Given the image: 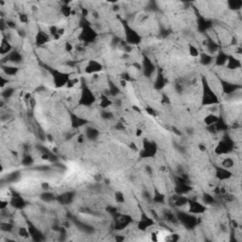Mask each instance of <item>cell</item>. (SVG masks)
Returning a JSON list of instances; mask_svg holds the SVG:
<instances>
[{"mask_svg": "<svg viewBox=\"0 0 242 242\" xmlns=\"http://www.w3.org/2000/svg\"><path fill=\"white\" fill-rule=\"evenodd\" d=\"M233 147L234 144L232 140L230 138H225L216 148V152L218 154H224L227 153V152H230L233 149Z\"/></svg>", "mask_w": 242, "mask_h": 242, "instance_id": "3957f363", "label": "cell"}, {"mask_svg": "<svg viewBox=\"0 0 242 242\" xmlns=\"http://www.w3.org/2000/svg\"><path fill=\"white\" fill-rule=\"evenodd\" d=\"M221 165H222V167L224 169H231V168L234 167V161L231 158H225V159H223Z\"/></svg>", "mask_w": 242, "mask_h": 242, "instance_id": "e575fe53", "label": "cell"}, {"mask_svg": "<svg viewBox=\"0 0 242 242\" xmlns=\"http://www.w3.org/2000/svg\"><path fill=\"white\" fill-rule=\"evenodd\" d=\"M77 82H78V80H76V79H74V80H69L68 82H67V87L71 88V87H73L75 84H77Z\"/></svg>", "mask_w": 242, "mask_h": 242, "instance_id": "c3c4849f", "label": "cell"}, {"mask_svg": "<svg viewBox=\"0 0 242 242\" xmlns=\"http://www.w3.org/2000/svg\"><path fill=\"white\" fill-rule=\"evenodd\" d=\"M112 101L107 97H104V96H102L101 97V101H100V106L102 107V108H107V107H109L110 105H112Z\"/></svg>", "mask_w": 242, "mask_h": 242, "instance_id": "d590c367", "label": "cell"}, {"mask_svg": "<svg viewBox=\"0 0 242 242\" xmlns=\"http://www.w3.org/2000/svg\"><path fill=\"white\" fill-rule=\"evenodd\" d=\"M142 69H143V72L145 74L146 77H150V76L152 75V73L154 72V65H153V63L151 62V61L145 57L143 59V66H142Z\"/></svg>", "mask_w": 242, "mask_h": 242, "instance_id": "9c48e42d", "label": "cell"}, {"mask_svg": "<svg viewBox=\"0 0 242 242\" xmlns=\"http://www.w3.org/2000/svg\"><path fill=\"white\" fill-rule=\"evenodd\" d=\"M188 199L186 197H184L182 195L180 196H175V199H174V203L175 205L178 206V207H181V206H184V205H186L188 203Z\"/></svg>", "mask_w": 242, "mask_h": 242, "instance_id": "cb8c5ba5", "label": "cell"}, {"mask_svg": "<svg viewBox=\"0 0 242 242\" xmlns=\"http://www.w3.org/2000/svg\"><path fill=\"white\" fill-rule=\"evenodd\" d=\"M11 49V46L10 45V43L7 40H3L1 43V46H0V52H1L2 55H8V53H10Z\"/></svg>", "mask_w": 242, "mask_h": 242, "instance_id": "484cf974", "label": "cell"}, {"mask_svg": "<svg viewBox=\"0 0 242 242\" xmlns=\"http://www.w3.org/2000/svg\"><path fill=\"white\" fill-rule=\"evenodd\" d=\"M116 200L117 202H123L124 201V195L121 192H117L116 193Z\"/></svg>", "mask_w": 242, "mask_h": 242, "instance_id": "7dc6e473", "label": "cell"}, {"mask_svg": "<svg viewBox=\"0 0 242 242\" xmlns=\"http://www.w3.org/2000/svg\"><path fill=\"white\" fill-rule=\"evenodd\" d=\"M177 218L181 223L187 229H193L197 224V219L194 216L184 212H179L177 214Z\"/></svg>", "mask_w": 242, "mask_h": 242, "instance_id": "6da1fadb", "label": "cell"}, {"mask_svg": "<svg viewBox=\"0 0 242 242\" xmlns=\"http://www.w3.org/2000/svg\"><path fill=\"white\" fill-rule=\"evenodd\" d=\"M146 171H147L149 174H152V169H151V167H149V165H147V167H146Z\"/></svg>", "mask_w": 242, "mask_h": 242, "instance_id": "f5cc1de1", "label": "cell"}, {"mask_svg": "<svg viewBox=\"0 0 242 242\" xmlns=\"http://www.w3.org/2000/svg\"><path fill=\"white\" fill-rule=\"evenodd\" d=\"M199 148H200V149L201 151H205V149H206V147L203 145V144H200V145H199Z\"/></svg>", "mask_w": 242, "mask_h": 242, "instance_id": "11a10c76", "label": "cell"}, {"mask_svg": "<svg viewBox=\"0 0 242 242\" xmlns=\"http://www.w3.org/2000/svg\"><path fill=\"white\" fill-rule=\"evenodd\" d=\"M3 71L8 76H14L18 72V68L15 66H3Z\"/></svg>", "mask_w": 242, "mask_h": 242, "instance_id": "4dcf8cb0", "label": "cell"}, {"mask_svg": "<svg viewBox=\"0 0 242 242\" xmlns=\"http://www.w3.org/2000/svg\"><path fill=\"white\" fill-rule=\"evenodd\" d=\"M231 176H232V173L227 169H224V168L216 169V177H218L220 180H227Z\"/></svg>", "mask_w": 242, "mask_h": 242, "instance_id": "ac0fdd59", "label": "cell"}, {"mask_svg": "<svg viewBox=\"0 0 242 242\" xmlns=\"http://www.w3.org/2000/svg\"><path fill=\"white\" fill-rule=\"evenodd\" d=\"M85 134L87 136V138L89 140H91V141H95V140L97 139L98 135H99V132L95 129V128H92V127H89V128L86 129L85 131Z\"/></svg>", "mask_w": 242, "mask_h": 242, "instance_id": "e0dca14e", "label": "cell"}, {"mask_svg": "<svg viewBox=\"0 0 242 242\" xmlns=\"http://www.w3.org/2000/svg\"><path fill=\"white\" fill-rule=\"evenodd\" d=\"M100 116L101 117H102L104 120H110L113 117V114L111 113V112H108L106 110H103L102 112L100 113Z\"/></svg>", "mask_w": 242, "mask_h": 242, "instance_id": "ab89813d", "label": "cell"}, {"mask_svg": "<svg viewBox=\"0 0 242 242\" xmlns=\"http://www.w3.org/2000/svg\"><path fill=\"white\" fill-rule=\"evenodd\" d=\"M53 80H54V83L57 87H61L65 84H67V82L69 81V76L65 73L54 71Z\"/></svg>", "mask_w": 242, "mask_h": 242, "instance_id": "5b68a950", "label": "cell"}, {"mask_svg": "<svg viewBox=\"0 0 242 242\" xmlns=\"http://www.w3.org/2000/svg\"><path fill=\"white\" fill-rule=\"evenodd\" d=\"M153 224H154V222H153V220H152V219L149 218V216L146 215H143L141 220H140V221L138 223V229L141 231H146L148 228H149Z\"/></svg>", "mask_w": 242, "mask_h": 242, "instance_id": "8fae6325", "label": "cell"}, {"mask_svg": "<svg viewBox=\"0 0 242 242\" xmlns=\"http://www.w3.org/2000/svg\"><path fill=\"white\" fill-rule=\"evenodd\" d=\"M213 60H214V58H213V56L212 55H210V54H207V53H201L200 54V63L202 65H211L212 63V61H213Z\"/></svg>", "mask_w": 242, "mask_h": 242, "instance_id": "603a6c76", "label": "cell"}, {"mask_svg": "<svg viewBox=\"0 0 242 242\" xmlns=\"http://www.w3.org/2000/svg\"><path fill=\"white\" fill-rule=\"evenodd\" d=\"M78 141H79V143H82V142H83V136H82V135H80Z\"/></svg>", "mask_w": 242, "mask_h": 242, "instance_id": "6f0895ef", "label": "cell"}, {"mask_svg": "<svg viewBox=\"0 0 242 242\" xmlns=\"http://www.w3.org/2000/svg\"><path fill=\"white\" fill-rule=\"evenodd\" d=\"M61 12H62V14L65 15V16H69L71 14V8H69L68 6H63L61 8Z\"/></svg>", "mask_w": 242, "mask_h": 242, "instance_id": "f6af8a7d", "label": "cell"}, {"mask_svg": "<svg viewBox=\"0 0 242 242\" xmlns=\"http://www.w3.org/2000/svg\"><path fill=\"white\" fill-rule=\"evenodd\" d=\"M49 40V37L44 31H39L36 36V44L38 46H43Z\"/></svg>", "mask_w": 242, "mask_h": 242, "instance_id": "ffe728a7", "label": "cell"}, {"mask_svg": "<svg viewBox=\"0 0 242 242\" xmlns=\"http://www.w3.org/2000/svg\"><path fill=\"white\" fill-rule=\"evenodd\" d=\"M228 57L229 56L226 53H224L223 51H219L218 56H216V65H226Z\"/></svg>", "mask_w": 242, "mask_h": 242, "instance_id": "44dd1931", "label": "cell"}, {"mask_svg": "<svg viewBox=\"0 0 242 242\" xmlns=\"http://www.w3.org/2000/svg\"><path fill=\"white\" fill-rule=\"evenodd\" d=\"M81 39L84 41V42H87V43H90V42H93L96 37H97V33L95 32L94 30H92L90 27H84L83 30H81Z\"/></svg>", "mask_w": 242, "mask_h": 242, "instance_id": "52a82bcc", "label": "cell"}, {"mask_svg": "<svg viewBox=\"0 0 242 242\" xmlns=\"http://www.w3.org/2000/svg\"><path fill=\"white\" fill-rule=\"evenodd\" d=\"M18 172H14V173H11L10 174L8 177H7V181L9 183H12V182H15V180H17V178H18Z\"/></svg>", "mask_w": 242, "mask_h": 242, "instance_id": "7bdbcfd3", "label": "cell"}, {"mask_svg": "<svg viewBox=\"0 0 242 242\" xmlns=\"http://www.w3.org/2000/svg\"><path fill=\"white\" fill-rule=\"evenodd\" d=\"M114 239H116L117 241H122V240H124V237L122 236H117L116 237H114Z\"/></svg>", "mask_w": 242, "mask_h": 242, "instance_id": "9f6ffc18", "label": "cell"}, {"mask_svg": "<svg viewBox=\"0 0 242 242\" xmlns=\"http://www.w3.org/2000/svg\"><path fill=\"white\" fill-rule=\"evenodd\" d=\"M71 122H72V126L74 127V128H79V127H81L85 124V120L79 117L78 116H75V114L72 116Z\"/></svg>", "mask_w": 242, "mask_h": 242, "instance_id": "d4e9b609", "label": "cell"}, {"mask_svg": "<svg viewBox=\"0 0 242 242\" xmlns=\"http://www.w3.org/2000/svg\"><path fill=\"white\" fill-rule=\"evenodd\" d=\"M226 66L229 69H237V68L241 67V63H240L239 60H237L232 56H229L227 62H226Z\"/></svg>", "mask_w": 242, "mask_h": 242, "instance_id": "2e32d148", "label": "cell"}, {"mask_svg": "<svg viewBox=\"0 0 242 242\" xmlns=\"http://www.w3.org/2000/svg\"><path fill=\"white\" fill-rule=\"evenodd\" d=\"M228 5L232 10H239L242 6V2L239 0H232V1H229Z\"/></svg>", "mask_w": 242, "mask_h": 242, "instance_id": "d6a6232c", "label": "cell"}, {"mask_svg": "<svg viewBox=\"0 0 242 242\" xmlns=\"http://www.w3.org/2000/svg\"><path fill=\"white\" fill-rule=\"evenodd\" d=\"M94 101H95V97L92 94V92L87 88H83L82 94L80 98V103L84 106H89L92 105Z\"/></svg>", "mask_w": 242, "mask_h": 242, "instance_id": "277c9868", "label": "cell"}, {"mask_svg": "<svg viewBox=\"0 0 242 242\" xmlns=\"http://www.w3.org/2000/svg\"><path fill=\"white\" fill-rule=\"evenodd\" d=\"M203 201H204L205 204H214L216 202L214 197H212L210 194H204L203 195V198H202Z\"/></svg>", "mask_w": 242, "mask_h": 242, "instance_id": "8d00e7d4", "label": "cell"}, {"mask_svg": "<svg viewBox=\"0 0 242 242\" xmlns=\"http://www.w3.org/2000/svg\"><path fill=\"white\" fill-rule=\"evenodd\" d=\"M146 111H147V113H148L149 114H152V116H154V114H155V112H154V110L152 109V108H150V107H148V108H146Z\"/></svg>", "mask_w": 242, "mask_h": 242, "instance_id": "f907efd6", "label": "cell"}, {"mask_svg": "<svg viewBox=\"0 0 242 242\" xmlns=\"http://www.w3.org/2000/svg\"><path fill=\"white\" fill-rule=\"evenodd\" d=\"M18 235H19L20 236H23V237H27V236H29L30 232H29L25 227H21V228L19 229V231H18Z\"/></svg>", "mask_w": 242, "mask_h": 242, "instance_id": "ee69618b", "label": "cell"}, {"mask_svg": "<svg viewBox=\"0 0 242 242\" xmlns=\"http://www.w3.org/2000/svg\"><path fill=\"white\" fill-rule=\"evenodd\" d=\"M153 200L156 203H163L165 200V196L163 194H161L160 192H156L154 197H153Z\"/></svg>", "mask_w": 242, "mask_h": 242, "instance_id": "60d3db41", "label": "cell"}, {"mask_svg": "<svg viewBox=\"0 0 242 242\" xmlns=\"http://www.w3.org/2000/svg\"><path fill=\"white\" fill-rule=\"evenodd\" d=\"M222 85V90L223 92L228 96V95H231V94H234L236 93L238 89L240 88V86L235 84V83H232V82H228V81H222L221 83Z\"/></svg>", "mask_w": 242, "mask_h": 242, "instance_id": "7c38bea8", "label": "cell"}, {"mask_svg": "<svg viewBox=\"0 0 242 242\" xmlns=\"http://www.w3.org/2000/svg\"><path fill=\"white\" fill-rule=\"evenodd\" d=\"M42 186H43V188H44V189H46V188H48V184H42Z\"/></svg>", "mask_w": 242, "mask_h": 242, "instance_id": "94428289", "label": "cell"}, {"mask_svg": "<svg viewBox=\"0 0 242 242\" xmlns=\"http://www.w3.org/2000/svg\"><path fill=\"white\" fill-rule=\"evenodd\" d=\"M219 117L216 116L214 113H209L208 116L204 118V123L207 125V126H210V125H214L216 121H218Z\"/></svg>", "mask_w": 242, "mask_h": 242, "instance_id": "f1b7e54d", "label": "cell"}, {"mask_svg": "<svg viewBox=\"0 0 242 242\" xmlns=\"http://www.w3.org/2000/svg\"><path fill=\"white\" fill-rule=\"evenodd\" d=\"M165 85V79L164 78V76L160 73L157 75V78H156V81L154 83V87L159 90V89H162Z\"/></svg>", "mask_w": 242, "mask_h": 242, "instance_id": "83f0119b", "label": "cell"}, {"mask_svg": "<svg viewBox=\"0 0 242 242\" xmlns=\"http://www.w3.org/2000/svg\"><path fill=\"white\" fill-rule=\"evenodd\" d=\"M101 69H102V65H101L99 62H97L96 61H91L90 62L88 63V65L86 66L85 72L89 73V74H92V73L98 72Z\"/></svg>", "mask_w": 242, "mask_h": 242, "instance_id": "5bb4252c", "label": "cell"}, {"mask_svg": "<svg viewBox=\"0 0 242 242\" xmlns=\"http://www.w3.org/2000/svg\"><path fill=\"white\" fill-rule=\"evenodd\" d=\"M41 200H44L45 202H49V201H52L55 200V197H54V194L50 193V192H45L41 195Z\"/></svg>", "mask_w": 242, "mask_h": 242, "instance_id": "1f68e13d", "label": "cell"}, {"mask_svg": "<svg viewBox=\"0 0 242 242\" xmlns=\"http://www.w3.org/2000/svg\"><path fill=\"white\" fill-rule=\"evenodd\" d=\"M116 128H117V130H124V126H123V125H122V124H121V123L119 122V123H118V124L117 125V127H116Z\"/></svg>", "mask_w": 242, "mask_h": 242, "instance_id": "db71d44e", "label": "cell"}, {"mask_svg": "<svg viewBox=\"0 0 242 242\" xmlns=\"http://www.w3.org/2000/svg\"><path fill=\"white\" fill-rule=\"evenodd\" d=\"M120 84H121L123 87H125V86H126V80H122V81H120Z\"/></svg>", "mask_w": 242, "mask_h": 242, "instance_id": "680465c9", "label": "cell"}, {"mask_svg": "<svg viewBox=\"0 0 242 242\" xmlns=\"http://www.w3.org/2000/svg\"><path fill=\"white\" fill-rule=\"evenodd\" d=\"M6 59L8 60V61L12 62V63H20L22 61V56L19 52L17 51H11L10 52L7 56Z\"/></svg>", "mask_w": 242, "mask_h": 242, "instance_id": "9a60e30c", "label": "cell"}, {"mask_svg": "<svg viewBox=\"0 0 242 242\" xmlns=\"http://www.w3.org/2000/svg\"><path fill=\"white\" fill-rule=\"evenodd\" d=\"M126 40L128 42V44L131 45H136L138 44L140 41H141V38L137 34L136 31H134L133 30L127 28L126 30Z\"/></svg>", "mask_w": 242, "mask_h": 242, "instance_id": "ba28073f", "label": "cell"}, {"mask_svg": "<svg viewBox=\"0 0 242 242\" xmlns=\"http://www.w3.org/2000/svg\"><path fill=\"white\" fill-rule=\"evenodd\" d=\"M14 89L11 87H8L1 93V96L3 98H10L12 95H14Z\"/></svg>", "mask_w": 242, "mask_h": 242, "instance_id": "836d02e7", "label": "cell"}, {"mask_svg": "<svg viewBox=\"0 0 242 242\" xmlns=\"http://www.w3.org/2000/svg\"><path fill=\"white\" fill-rule=\"evenodd\" d=\"M73 199H74V193L72 192L62 194L61 196L58 197V200L61 203H62V204H68V203H70L73 200Z\"/></svg>", "mask_w": 242, "mask_h": 242, "instance_id": "d6986e66", "label": "cell"}, {"mask_svg": "<svg viewBox=\"0 0 242 242\" xmlns=\"http://www.w3.org/2000/svg\"><path fill=\"white\" fill-rule=\"evenodd\" d=\"M109 93L111 96H113V97H116L119 94V89L114 85L113 83L110 82V89H109Z\"/></svg>", "mask_w": 242, "mask_h": 242, "instance_id": "74e56055", "label": "cell"}, {"mask_svg": "<svg viewBox=\"0 0 242 242\" xmlns=\"http://www.w3.org/2000/svg\"><path fill=\"white\" fill-rule=\"evenodd\" d=\"M10 203L12 204V206H14L15 208H22L24 207L25 201L21 197H12Z\"/></svg>", "mask_w": 242, "mask_h": 242, "instance_id": "4316f807", "label": "cell"}, {"mask_svg": "<svg viewBox=\"0 0 242 242\" xmlns=\"http://www.w3.org/2000/svg\"><path fill=\"white\" fill-rule=\"evenodd\" d=\"M72 48H73V47H72V46H71L70 44H66V45H65V50H66V51H68V52L71 51Z\"/></svg>", "mask_w": 242, "mask_h": 242, "instance_id": "816d5d0a", "label": "cell"}, {"mask_svg": "<svg viewBox=\"0 0 242 242\" xmlns=\"http://www.w3.org/2000/svg\"><path fill=\"white\" fill-rule=\"evenodd\" d=\"M19 19H20V21H21L22 23H27V22H28V17H27L26 14H21V15L19 16Z\"/></svg>", "mask_w": 242, "mask_h": 242, "instance_id": "681fc988", "label": "cell"}, {"mask_svg": "<svg viewBox=\"0 0 242 242\" xmlns=\"http://www.w3.org/2000/svg\"><path fill=\"white\" fill-rule=\"evenodd\" d=\"M141 133H142V132L140 131V130H137V131H136V136H140V134H141Z\"/></svg>", "mask_w": 242, "mask_h": 242, "instance_id": "91938a15", "label": "cell"}, {"mask_svg": "<svg viewBox=\"0 0 242 242\" xmlns=\"http://www.w3.org/2000/svg\"><path fill=\"white\" fill-rule=\"evenodd\" d=\"M1 229H2V231L10 232L12 230V225L10 224V223H2L1 224Z\"/></svg>", "mask_w": 242, "mask_h": 242, "instance_id": "bcb514c9", "label": "cell"}, {"mask_svg": "<svg viewBox=\"0 0 242 242\" xmlns=\"http://www.w3.org/2000/svg\"><path fill=\"white\" fill-rule=\"evenodd\" d=\"M188 205H189V212L192 214H200L203 213L205 211V206H203L200 203L197 202L196 200H188Z\"/></svg>", "mask_w": 242, "mask_h": 242, "instance_id": "30bf717a", "label": "cell"}, {"mask_svg": "<svg viewBox=\"0 0 242 242\" xmlns=\"http://www.w3.org/2000/svg\"><path fill=\"white\" fill-rule=\"evenodd\" d=\"M198 27L199 29L200 30V31H203V30H206L209 27H210V23L205 20L204 18H200L199 21H198Z\"/></svg>", "mask_w": 242, "mask_h": 242, "instance_id": "f546056e", "label": "cell"}, {"mask_svg": "<svg viewBox=\"0 0 242 242\" xmlns=\"http://www.w3.org/2000/svg\"><path fill=\"white\" fill-rule=\"evenodd\" d=\"M156 153V146L151 142H145L143 149L141 151V156L145 158H150Z\"/></svg>", "mask_w": 242, "mask_h": 242, "instance_id": "8992f818", "label": "cell"}, {"mask_svg": "<svg viewBox=\"0 0 242 242\" xmlns=\"http://www.w3.org/2000/svg\"><path fill=\"white\" fill-rule=\"evenodd\" d=\"M205 46H206V47H207V51L209 52L210 55L216 53V52L219 50V46H218V44L215 43L213 40H210V39H209V40L205 43Z\"/></svg>", "mask_w": 242, "mask_h": 242, "instance_id": "7402d4cb", "label": "cell"}, {"mask_svg": "<svg viewBox=\"0 0 242 242\" xmlns=\"http://www.w3.org/2000/svg\"><path fill=\"white\" fill-rule=\"evenodd\" d=\"M33 163V159L30 155H25L24 158L22 159V164L24 165H26V167H30V165H31Z\"/></svg>", "mask_w": 242, "mask_h": 242, "instance_id": "f35d334b", "label": "cell"}, {"mask_svg": "<svg viewBox=\"0 0 242 242\" xmlns=\"http://www.w3.org/2000/svg\"><path fill=\"white\" fill-rule=\"evenodd\" d=\"M130 221H131V219L129 218V216H120L119 218H117L116 220V224H114V226H116L117 230H122V229H124L127 225L130 223Z\"/></svg>", "mask_w": 242, "mask_h": 242, "instance_id": "4fadbf2b", "label": "cell"}, {"mask_svg": "<svg viewBox=\"0 0 242 242\" xmlns=\"http://www.w3.org/2000/svg\"><path fill=\"white\" fill-rule=\"evenodd\" d=\"M189 54L192 57H198L199 56V50L194 46H189Z\"/></svg>", "mask_w": 242, "mask_h": 242, "instance_id": "b9f144b4", "label": "cell"}, {"mask_svg": "<svg viewBox=\"0 0 242 242\" xmlns=\"http://www.w3.org/2000/svg\"><path fill=\"white\" fill-rule=\"evenodd\" d=\"M203 97H202V103L205 105H213L219 102V99L214 94V92L210 89L207 82H204L203 84Z\"/></svg>", "mask_w": 242, "mask_h": 242, "instance_id": "7a4b0ae2", "label": "cell"}]
</instances>
